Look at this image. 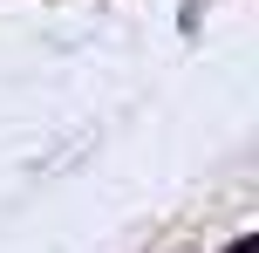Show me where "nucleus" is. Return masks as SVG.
<instances>
[{"label":"nucleus","mask_w":259,"mask_h":253,"mask_svg":"<svg viewBox=\"0 0 259 253\" xmlns=\"http://www.w3.org/2000/svg\"><path fill=\"white\" fill-rule=\"evenodd\" d=\"M225 253H259V240H252V233H246V240H232V246H225Z\"/></svg>","instance_id":"nucleus-1"}]
</instances>
